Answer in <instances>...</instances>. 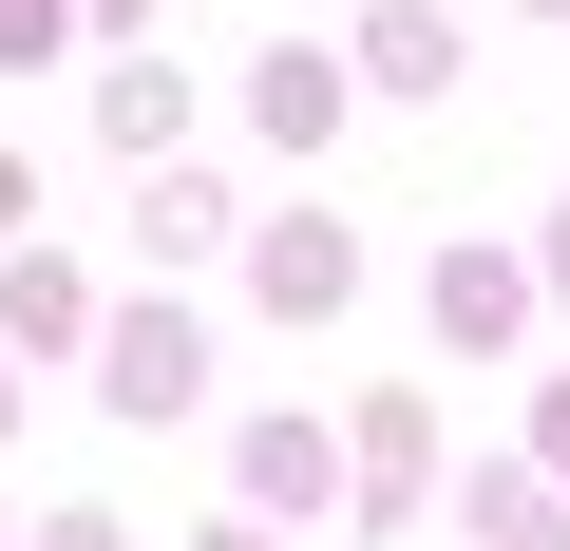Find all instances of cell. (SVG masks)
<instances>
[{
  "label": "cell",
  "mask_w": 570,
  "mask_h": 551,
  "mask_svg": "<svg viewBox=\"0 0 570 551\" xmlns=\"http://www.w3.org/2000/svg\"><path fill=\"white\" fill-rule=\"evenodd\" d=\"M96 381H115V419H190V400H209V343H190L171 305H134V324L96 343Z\"/></svg>",
  "instance_id": "obj_1"
},
{
  "label": "cell",
  "mask_w": 570,
  "mask_h": 551,
  "mask_svg": "<svg viewBox=\"0 0 570 551\" xmlns=\"http://www.w3.org/2000/svg\"><path fill=\"white\" fill-rule=\"evenodd\" d=\"M343 286H362V247H343V209H285V228H266V305H285V324H324Z\"/></svg>",
  "instance_id": "obj_2"
},
{
  "label": "cell",
  "mask_w": 570,
  "mask_h": 551,
  "mask_svg": "<svg viewBox=\"0 0 570 551\" xmlns=\"http://www.w3.org/2000/svg\"><path fill=\"white\" fill-rule=\"evenodd\" d=\"M266 134H285V152H324V134H343V58H324V39H285V58H266Z\"/></svg>",
  "instance_id": "obj_3"
},
{
  "label": "cell",
  "mask_w": 570,
  "mask_h": 551,
  "mask_svg": "<svg viewBox=\"0 0 570 551\" xmlns=\"http://www.w3.org/2000/svg\"><path fill=\"white\" fill-rule=\"evenodd\" d=\"M96 305H77V266H0V343H77Z\"/></svg>",
  "instance_id": "obj_4"
},
{
  "label": "cell",
  "mask_w": 570,
  "mask_h": 551,
  "mask_svg": "<svg viewBox=\"0 0 570 551\" xmlns=\"http://www.w3.org/2000/svg\"><path fill=\"white\" fill-rule=\"evenodd\" d=\"M171 96H190L171 58H115V96H96V134H115V152H153V134H171Z\"/></svg>",
  "instance_id": "obj_5"
},
{
  "label": "cell",
  "mask_w": 570,
  "mask_h": 551,
  "mask_svg": "<svg viewBox=\"0 0 570 551\" xmlns=\"http://www.w3.org/2000/svg\"><path fill=\"white\" fill-rule=\"evenodd\" d=\"M134 247H153V266L209 247V171H153V190H134Z\"/></svg>",
  "instance_id": "obj_6"
},
{
  "label": "cell",
  "mask_w": 570,
  "mask_h": 551,
  "mask_svg": "<svg viewBox=\"0 0 570 551\" xmlns=\"http://www.w3.org/2000/svg\"><path fill=\"white\" fill-rule=\"evenodd\" d=\"M438 324H456V343H494V324H513V266H475V247H456V266H438Z\"/></svg>",
  "instance_id": "obj_7"
},
{
  "label": "cell",
  "mask_w": 570,
  "mask_h": 551,
  "mask_svg": "<svg viewBox=\"0 0 570 551\" xmlns=\"http://www.w3.org/2000/svg\"><path fill=\"white\" fill-rule=\"evenodd\" d=\"M39 39H58V0H0V58H39Z\"/></svg>",
  "instance_id": "obj_8"
},
{
  "label": "cell",
  "mask_w": 570,
  "mask_h": 551,
  "mask_svg": "<svg viewBox=\"0 0 570 551\" xmlns=\"http://www.w3.org/2000/svg\"><path fill=\"white\" fill-rule=\"evenodd\" d=\"M20 209H39V171H20V152H0V228H20Z\"/></svg>",
  "instance_id": "obj_9"
},
{
  "label": "cell",
  "mask_w": 570,
  "mask_h": 551,
  "mask_svg": "<svg viewBox=\"0 0 570 551\" xmlns=\"http://www.w3.org/2000/svg\"><path fill=\"white\" fill-rule=\"evenodd\" d=\"M551 286H570V209H551Z\"/></svg>",
  "instance_id": "obj_10"
},
{
  "label": "cell",
  "mask_w": 570,
  "mask_h": 551,
  "mask_svg": "<svg viewBox=\"0 0 570 551\" xmlns=\"http://www.w3.org/2000/svg\"><path fill=\"white\" fill-rule=\"evenodd\" d=\"M96 20H134V0H96Z\"/></svg>",
  "instance_id": "obj_11"
},
{
  "label": "cell",
  "mask_w": 570,
  "mask_h": 551,
  "mask_svg": "<svg viewBox=\"0 0 570 551\" xmlns=\"http://www.w3.org/2000/svg\"><path fill=\"white\" fill-rule=\"evenodd\" d=\"M0 419H20V381H0Z\"/></svg>",
  "instance_id": "obj_12"
},
{
  "label": "cell",
  "mask_w": 570,
  "mask_h": 551,
  "mask_svg": "<svg viewBox=\"0 0 570 551\" xmlns=\"http://www.w3.org/2000/svg\"><path fill=\"white\" fill-rule=\"evenodd\" d=\"M532 20H570V0H532Z\"/></svg>",
  "instance_id": "obj_13"
},
{
  "label": "cell",
  "mask_w": 570,
  "mask_h": 551,
  "mask_svg": "<svg viewBox=\"0 0 570 551\" xmlns=\"http://www.w3.org/2000/svg\"><path fill=\"white\" fill-rule=\"evenodd\" d=\"M228 551H266V532H228Z\"/></svg>",
  "instance_id": "obj_14"
}]
</instances>
